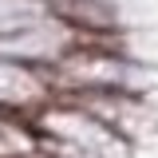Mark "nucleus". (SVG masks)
Segmentation results:
<instances>
[{
    "instance_id": "obj_2",
    "label": "nucleus",
    "mask_w": 158,
    "mask_h": 158,
    "mask_svg": "<svg viewBox=\"0 0 158 158\" xmlns=\"http://www.w3.org/2000/svg\"><path fill=\"white\" fill-rule=\"evenodd\" d=\"M16 158H59V154H48V150H40V146H32V150H24V154Z\"/></svg>"
},
{
    "instance_id": "obj_1",
    "label": "nucleus",
    "mask_w": 158,
    "mask_h": 158,
    "mask_svg": "<svg viewBox=\"0 0 158 158\" xmlns=\"http://www.w3.org/2000/svg\"><path fill=\"white\" fill-rule=\"evenodd\" d=\"M28 131L40 150L59 158H131L135 154L131 138H123L111 123H103L95 111H87L71 95H52L28 118Z\"/></svg>"
}]
</instances>
